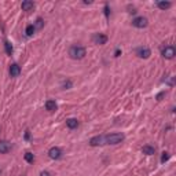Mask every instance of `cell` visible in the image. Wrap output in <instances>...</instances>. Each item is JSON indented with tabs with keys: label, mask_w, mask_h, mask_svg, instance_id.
<instances>
[{
	"label": "cell",
	"mask_w": 176,
	"mask_h": 176,
	"mask_svg": "<svg viewBox=\"0 0 176 176\" xmlns=\"http://www.w3.org/2000/svg\"><path fill=\"white\" fill-rule=\"evenodd\" d=\"M85 54H87V51L81 46H73V47H70V50H69V55L72 56L73 59H83L85 56Z\"/></svg>",
	"instance_id": "1"
},
{
	"label": "cell",
	"mask_w": 176,
	"mask_h": 176,
	"mask_svg": "<svg viewBox=\"0 0 176 176\" xmlns=\"http://www.w3.org/2000/svg\"><path fill=\"white\" fill-rule=\"evenodd\" d=\"M124 140L123 133H110V135H105V143L106 145H118Z\"/></svg>",
	"instance_id": "2"
},
{
	"label": "cell",
	"mask_w": 176,
	"mask_h": 176,
	"mask_svg": "<svg viewBox=\"0 0 176 176\" xmlns=\"http://www.w3.org/2000/svg\"><path fill=\"white\" fill-rule=\"evenodd\" d=\"M132 25L138 29H143V28H146L149 25V21H147L146 17H136L132 20Z\"/></svg>",
	"instance_id": "3"
},
{
	"label": "cell",
	"mask_w": 176,
	"mask_h": 176,
	"mask_svg": "<svg viewBox=\"0 0 176 176\" xmlns=\"http://www.w3.org/2000/svg\"><path fill=\"white\" fill-rule=\"evenodd\" d=\"M103 145H106L105 143V135H98V136H94L89 139V146H92V147L103 146Z\"/></svg>",
	"instance_id": "4"
},
{
	"label": "cell",
	"mask_w": 176,
	"mask_h": 176,
	"mask_svg": "<svg viewBox=\"0 0 176 176\" xmlns=\"http://www.w3.org/2000/svg\"><path fill=\"white\" fill-rule=\"evenodd\" d=\"M162 56H164L165 59H172L175 56V54H176V51H175V47H172V46H166L165 48H162Z\"/></svg>",
	"instance_id": "5"
},
{
	"label": "cell",
	"mask_w": 176,
	"mask_h": 176,
	"mask_svg": "<svg viewBox=\"0 0 176 176\" xmlns=\"http://www.w3.org/2000/svg\"><path fill=\"white\" fill-rule=\"evenodd\" d=\"M48 157L51 160H59L62 157V150L59 147H51L48 150Z\"/></svg>",
	"instance_id": "6"
},
{
	"label": "cell",
	"mask_w": 176,
	"mask_h": 176,
	"mask_svg": "<svg viewBox=\"0 0 176 176\" xmlns=\"http://www.w3.org/2000/svg\"><path fill=\"white\" fill-rule=\"evenodd\" d=\"M136 55L139 58H143V59H147L150 55H151V51H150L147 47H140V48L136 50Z\"/></svg>",
	"instance_id": "7"
},
{
	"label": "cell",
	"mask_w": 176,
	"mask_h": 176,
	"mask_svg": "<svg viewBox=\"0 0 176 176\" xmlns=\"http://www.w3.org/2000/svg\"><path fill=\"white\" fill-rule=\"evenodd\" d=\"M94 41L95 44H99V46H103V44L107 43V36L103 33H97L94 36Z\"/></svg>",
	"instance_id": "8"
},
{
	"label": "cell",
	"mask_w": 176,
	"mask_h": 176,
	"mask_svg": "<svg viewBox=\"0 0 176 176\" xmlns=\"http://www.w3.org/2000/svg\"><path fill=\"white\" fill-rule=\"evenodd\" d=\"M11 150V145L7 140H0V154H7Z\"/></svg>",
	"instance_id": "9"
},
{
	"label": "cell",
	"mask_w": 176,
	"mask_h": 176,
	"mask_svg": "<svg viewBox=\"0 0 176 176\" xmlns=\"http://www.w3.org/2000/svg\"><path fill=\"white\" fill-rule=\"evenodd\" d=\"M21 74V68L17 65V63H12L10 66V76L11 77H18Z\"/></svg>",
	"instance_id": "10"
},
{
	"label": "cell",
	"mask_w": 176,
	"mask_h": 176,
	"mask_svg": "<svg viewBox=\"0 0 176 176\" xmlns=\"http://www.w3.org/2000/svg\"><path fill=\"white\" fill-rule=\"evenodd\" d=\"M21 7H22V10L24 11H32L34 8V3L30 2V0H26V2H22Z\"/></svg>",
	"instance_id": "11"
},
{
	"label": "cell",
	"mask_w": 176,
	"mask_h": 176,
	"mask_svg": "<svg viewBox=\"0 0 176 176\" xmlns=\"http://www.w3.org/2000/svg\"><path fill=\"white\" fill-rule=\"evenodd\" d=\"M142 153L143 154H146V156H153L156 153V149L153 146H150V145H146V146L142 147Z\"/></svg>",
	"instance_id": "12"
},
{
	"label": "cell",
	"mask_w": 176,
	"mask_h": 176,
	"mask_svg": "<svg viewBox=\"0 0 176 176\" xmlns=\"http://www.w3.org/2000/svg\"><path fill=\"white\" fill-rule=\"evenodd\" d=\"M46 109L48 111H55L56 109H58V105H56L55 101H51V99H50V101L46 102Z\"/></svg>",
	"instance_id": "13"
},
{
	"label": "cell",
	"mask_w": 176,
	"mask_h": 176,
	"mask_svg": "<svg viewBox=\"0 0 176 176\" xmlns=\"http://www.w3.org/2000/svg\"><path fill=\"white\" fill-rule=\"evenodd\" d=\"M66 125L70 129H74V128L79 127V121L76 120V118H69V120H66Z\"/></svg>",
	"instance_id": "14"
},
{
	"label": "cell",
	"mask_w": 176,
	"mask_h": 176,
	"mask_svg": "<svg viewBox=\"0 0 176 176\" xmlns=\"http://www.w3.org/2000/svg\"><path fill=\"white\" fill-rule=\"evenodd\" d=\"M171 6V2H157V7L161 8V10H168Z\"/></svg>",
	"instance_id": "15"
},
{
	"label": "cell",
	"mask_w": 176,
	"mask_h": 176,
	"mask_svg": "<svg viewBox=\"0 0 176 176\" xmlns=\"http://www.w3.org/2000/svg\"><path fill=\"white\" fill-rule=\"evenodd\" d=\"M4 48H6V52H7L8 55H12V51H14V48H12L11 43H8V41H4Z\"/></svg>",
	"instance_id": "16"
},
{
	"label": "cell",
	"mask_w": 176,
	"mask_h": 176,
	"mask_svg": "<svg viewBox=\"0 0 176 176\" xmlns=\"http://www.w3.org/2000/svg\"><path fill=\"white\" fill-rule=\"evenodd\" d=\"M34 30H36V28H34V25H28L26 26V36H33Z\"/></svg>",
	"instance_id": "17"
},
{
	"label": "cell",
	"mask_w": 176,
	"mask_h": 176,
	"mask_svg": "<svg viewBox=\"0 0 176 176\" xmlns=\"http://www.w3.org/2000/svg\"><path fill=\"white\" fill-rule=\"evenodd\" d=\"M25 160H26L29 164H33V161H34V156L32 154V153H26L25 154Z\"/></svg>",
	"instance_id": "18"
},
{
	"label": "cell",
	"mask_w": 176,
	"mask_h": 176,
	"mask_svg": "<svg viewBox=\"0 0 176 176\" xmlns=\"http://www.w3.org/2000/svg\"><path fill=\"white\" fill-rule=\"evenodd\" d=\"M43 25H44V21L41 20V18H37L36 24H34V28H36V29H41V28H43Z\"/></svg>",
	"instance_id": "19"
},
{
	"label": "cell",
	"mask_w": 176,
	"mask_h": 176,
	"mask_svg": "<svg viewBox=\"0 0 176 176\" xmlns=\"http://www.w3.org/2000/svg\"><path fill=\"white\" fill-rule=\"evenodd\" d=\"M169 157H171V154H169V153H166V151L162 153V156H161V162H162V164L168 161V160H169Z\"/></svg>",
	"instance_id": "20"
},
{
	"label": "cell",
	"mask_w": 176,
	"mask_h": 176,
	"mask_svg": "<svg viewBox=\"0 0 176 176\" xmlns=\"http://www.w3.org/2000/svg\"><path fill=\"white\" fill-rule=\"evenodd\" d=\"M62 87L65 88V89H69L70 87H72V81H70V80H68V81H65V83L62 84Z\"/></svg>",
	"instance_id": "21"
},
{
	"label": "cell",
	"mask_w": 176,
	"mask_h": 176,
	"mask_svg": "<svg viewBox=\"0 0 176 176\" xmlns=\"http://www.w3.org/2000/svg\"><path fill=\"white\" fill-rule=\"evenodd\" d=\"M109 14H110L109 12V4H106L105 6V15H106V18H109Z\"/></svg>",
	"instance_id": "22"
},
{
	"label": "cell",
	"mask_w": 176,
	"mask_h": 176,
	"mask_svg": "<svg viewBox=\"0 0 176 176\" xmlns=\"http://www.w3.org/2000/svg\"><path fill=\"white\" fill-rule=\"evenodd\" d=\"M40 176H51V174L48 171H41L40 172Z\"/></svg>",
	"instance_id": "23"
},
{
	"label": "cell",
	"mask_w": 176,
	"mask_h": 176,
	"mask_svg": "<svg viewBox=\"0 0 176 176\" xmlns=\"http://www.w3.org/2000/svg\"><path fill=\"white\" fill-rule=\"evenodd\" d=\"M164 95H165V91H164V92H160V94L157 95V101H161V98L164 97Z\"/></svg>",
	"instance_id": "24"
},
{
	"label": "cell",
	"mask_w": 176,
	"mask_h": 176,
	"mask_svg": "<svg viewBox=\"0 0 176 176\" xmlns=\"http://www.w3.org/2000/svg\"><path fill=\"white\" fill-rule=\"evenodd\" d=\"M29 138H30V132H29V131H26V132H25V139L29 140Z\"/></svg>",
	"instance_id": "25"
},
{
	"label": "cell",
	"mask_w": 176,
	"mask_h": 176,
	"mask_svg": "<svg viewBox=\"0 0 176 176\" xmlns=\"http://www.w3.org/2000/svg\"><path fill=\"white\" fill-rule=\"evenodd\" d=\"M120 54H121V51L117 48V50H116V54H114V56H120Z\"/></svg>",
	"instance_id": "26"
}]
</instances>
